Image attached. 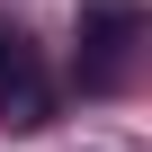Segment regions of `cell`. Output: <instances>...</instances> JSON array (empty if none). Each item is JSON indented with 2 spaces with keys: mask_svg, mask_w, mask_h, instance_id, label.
Returning a JSON list of instances; mask_svg holds the SVG:
<instances>
[{
  "mask_svg": "<svg viewBox=\"0 0 152 152\" xmlns=\"http://www.w3.org/2000/svg\"><path fill=\"white\" fill-rule=\"evenodd\" d=\"M125 45H134V0H90L81 9V90L125 81Z\"/></svg>",
  "mask_w": 152,
  "mask_h": 152,
  "instance_id": "cell-1",
  "label": "cell"
},
{
  "mask_svg": "<svg viewBox=\"0 0 152 152\" xmlns=\"http://www.w3.org/2000/svg\"><path fill=\"white\" fill-rule=\"evenodd\" d=\"M0 125H45V72L18 27H0Z\"/></svg>",
  "mask_w": 152,
  "mask_h": 152,
  "instance_id": "cell-2",
  "label": "cell"
}]
</instances>
